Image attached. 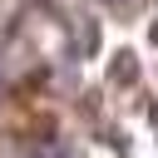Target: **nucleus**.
I'll return each instance as SVG.
<instances>
[{
    "mask_svg": "<svg viewBox=\"0 0 158 158\" xmlns=\"http://www.w3.org/2000/svg\"><path fill=\"white\" fill-rule=\"evenodd\" d=\"M109 5H123V0H109Z\"/></svg>",
    "mask_w": 158,
    "mask_h": 158,
    "instance_id": "obj_1",
    "label": "nucleus"
}]
</instances>
